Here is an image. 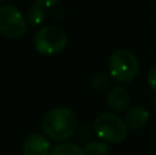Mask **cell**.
Masks as SVG:
<instances>
[{
    "label": "cell",
    "instance_id": "obj_1",
    "mask_svg": "<svg viewBox=\"0 0 156 155\" xmlns=\"http://www.w3.org/2000/svg\"><path fill=\"white\" fill-rule=\"evenodd\" d=\"M41 129L48 139L65 142L76 133L77 115L67 107L52 109L41 120Z\"/></svg>",
    "mask_w": 156,
    "mask_h": 155
},
{
    "label": "cell",
    "instance_id": "obj_2",
    "mask_svg": "<svg viewBox=\"0 0 156 155\" xmlns=\"http://www.w3.org/2000/svg\"><path fill=\"white\" fill-rule=\"evenodd\" d=\"M140 73V60L127 48L115 49L108 59V74L118 82H130Z\"/></svg>",
    "mask_w": 156,
    "mask_h": 155
},
{
    "label": "cell",
    "instance_id": "obj_6",
    "mask_svg": "<svg viewBox=\"0 0 156 155\" xmlns=\"http://www.w3.org/2000/svg\"><path fill=\"white\" fill-rule=\"evenodd\" d=\"M23 155H51V143L43 133H32L23 143Z\"/></svg>",
    "mask_w": 156,
    "mask_h": 155
},
{
    "label": "cell",
    "instance_id": "obj_3",
    "mask_svg": "<svg viewBox=\"0 0 156 155\" xmlns=\"http://www.w3.org/2000/svg\"><path fill=\"white\" fill-rule=\"evenodd\" d=\"M93 132L101 142L119 144L127 136V125L114 113H101L93 121Z\"/></svg>",
    "mask_w": 156,
    "mask_h": 155
},
{
    "label": "cell",
    "instance_id": "obj_4",
    "mask_svg": "<svg viewBox=\"0 0 156 155\" xmlns=\"http://www.w3.org/2000/svg\"><path fill=\"white\" fill-rule=\"evenodd\" d=\"M67 45V34L56 25L43 26L34 36V47L38 54L54 56L63 51Z\"/></svg>",
    "mask_w": 156,
    "mask_h": 155
},
{
    "label": "cell",
    "instance_id": "obj_11",
    "mask_svg": "<svg viewBox=\"0 0 156 155\" xmlns=\"http://www.w3.org/2000/svg\"><path fill=\"white\" fill-rule=\"evenodd\" d=\"M110 148L107 143L92 140L83 147V155H107Z\"/></svg>",
    "mask_w": 156,
    "mask_h": 155
},
{
    "label": "cell",
    "instance_id": "obj_14",
    "mask_svg": "<svg viewBox=\"0 0 156 155\" xmlns=\"http://www.w3.org/2000/svg\"><path fill=\"white\" fill-rule=\"evenodd\" d=\"M59 2V0H34L36 4L41 5V7L44 8H49V7H54L56 3Z\"/></svg>",
    "mask_w": 156,
    "mask_h": 155
},
{
    "label": "cell",
    "instance_id": "obj_5",
    "mask_svg": "<svg viewBox=\"0 0 156 155\" xmlns=\"http://www.w3.org/2000/svg\"><path fill=\"white\" fill-rule=\"evenodd\" d=\"M27 29V21L16 7L5 4L0 7V34L10 40L23 37Z\"/></svg>",
    "mask_w": 156,
    "mask_h": 155
},
{
    "label": "cell",
    "instance_id": "obj_8",
    "mask_svg": "<svg viewBox=\"0 0 156 155\" xmlns=\"http://www.w3.org/2000/svg\"><path fill=\"white\" fill-rule=\"evenodd\" d=\"M149 121V113L145 107L136 106L130 109L125 115V122H126L127 128L132 129H141L148 124Z\"/></svg>",
    "mask_w": 156,
    "mask_h": 155
},
{
    "label": "cell",
    "instance_id": "obj_7",
    "mask_svg": "<svg viewBox=\"0 0 156 155\" xmlns=\"http://www.w3.org/2000/svg\"><path fill=\"white\" fill-rule=\"evenodd\" d=\"M130 103V95L123 87H112L107 92V104L112 111L122 113L127 110Z\"/></svg>",
    "mask_w": 156,
    "mask_h": 155
},
{
    "label": "cell",
    "instance_id": "obj_13",
    "mask_svg": "<svg viewBox=\"0 0 156 155\" xmlns=\"http://www.w3.org/2000/svg\"><path fill=\"white\" fill-rule=\"evenodd\" d=\"M148 85L156 92V65L149 70V73H148Z\"/></svg>",
    "mask_w": 156,
    "mask_h": 155
},
{
    "label": "cell",
    "instance_id": "obj_15",
    "mask_svg": "<svg viewBox=\"0 0 156 155\" xmlns=\"http://www.w3.org/2000/svg\"><path fill=\"white\" fill-rule=\"evenodd\" d=\"M3 2H5V0H0V3H3Z\"/></svg>",
    "mask_w": 156,
    "mask_h": 155
},
{
    "label": "cell",
    "instance_id": "obj_9",
    "mask_svg": "<svg viewBox=\"0 0 156 155\" xmlns=\"http://www.w3.org/2000/svg\"><path fill=\"white\" fill-rule=\"evenodd\" d=\"M51 155H83V148L76 143L63 142L52 148Z\"/></svg>",
    "mask_w": 156,
    "mask_h": 155
},
{
    "label": "cell",
    "instance_id": "obj_10",
    "mask_svg": "<svg viewBox=\"0 0 156 155\" xmlns=\"http://www.w3.org/2000/svg\"><path fill=\"white\" fill-rule=\"evenodd\" d=\"M45 19V10L38 4H32L26 10V21L33 26H37Z\"/></svg>",
    "mask_w": 156,
    "mask_h": 155
},
{
    "label": "cell",
    "instance_id": "obj_12",
    "mask_svg": "<svg viewBox=\"0 0 156 155\" xmlns=\"http://www.w3.org/2000/svg\"><path fill=\"white\" fill-rule=\"evenodd\" d=\"M92 88L96 91H107V88L111 84V76L107 73H96L92 77Z\"/></svg>",
    "mask_w": 156,
    "mask_h": 155
}]
</instances>
